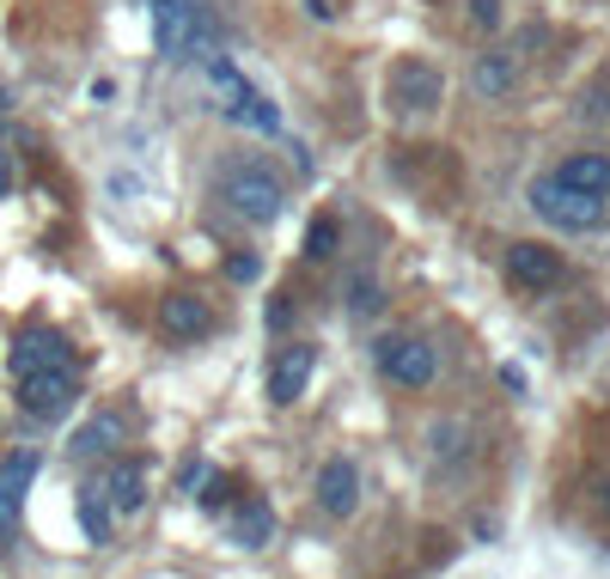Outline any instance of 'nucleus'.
Returning a JSON list of instances; mask_svg holds the SVG:
<instances>
[{
	"instance_id": "nucleus-1",
	"label": "nucleus",
	"mask_w": 610,
	"mask_h": 579,
	"mask_svg": "<svg viewBox=\"0 0 610 579\" xmlns=\"http://www.w3.org/2000/svg\"><path fill=\"white\" fill-rule=\"evenodd\" d=\"M201 74H208L214 98H220V110H226L232 122H244V129H257V134H281V110L269 105V98L257 92L251 79H244L239 67L226 62L220 50H214V55H201Z\"/></svg>"
},
{
	"instance_id": "nucleus-2",
	"label": "nucleus",
	"mask_w": 610,
	"mask_h": 579,
	"mask_svg": "<svg viewBox=\"0 0 610 579\" xmlns=\"http://www.w3.org/2000/svg\"><path fill=\"white\" fill-rule=\"evenodd\" d=\"M220 201L239 214V220L269 226V220H281V201H287V189H281V177L269 172V165H232V172L220 177Z\"/></svg>"
},
{
	"instance_id": "nucleus-3",
	"label": "nucleus",
	"mask_w": 610,
	"mask_h": 579,
	"mask_svg": "<svg viewBox=\"0 0 610 579\" xmlns=\"http://www.w3.org/2000/svg\"><path fill=\"white\" fill-rule=\"evenodd\" d=\"M531 208L544 214L556 232H598V226L610 220V201L580 196V189H568L562 177H537V184H531Z\"/></svg>"
},
{
	"instance_id": "nucleus-4",
	"label": "nucleus",
	"mask_w": 610,
	"mask_h": 579,
	"mask_svg": "<svg viewBox=\"0 0 610 579\" xmlns=\"http://www.w3.org/2000/svg\"><path fill=\"white\" fill-rule=\"evenodd\" d=\"M372 360H379V372H385L391 384H403V391H422L439 372V348L422 342V336H385V342L372 348Z\"/></svg>"
},
{
	"instance_id": "nucleus-5",
	"label": "nucleus",
	"mask_w": 610,
	"mask_h": 579,
	"mask_svg": "<svg viewBox=\"0 0 610 579\" xmlns=\"http://www.w3.org/2000/svg\"><path fill=\"white\" fill-rule=\"evenodd\" d=\"M80 384H74V367H43V372H19V408L31 422H62L74 408Z\"/></svg>"
},
{
	"instance_id": "nucleus-6",
	"label": "nucleus",
	"mask_w": 610,
	"mask_h": 579,
	"mask_svg": "<svg viewBox=\"0 0 610 579\" xmlns=\"http://www.w3.org/2000/svg\"><path fill=\"white\" fill-rule=\"evenodd\" d=\"M385 92H391V110H403V117H422V110H434L439 98H446V79H439L434 62H422V55H403V62L391 67Z\"/></svg>"
},
{
	"instance_id": "nucleus-7",
	"label": "nucleus",
	"mask_w": 610,
	"mask_h": 579,
	"mask_svg": "<svg viewBox=\"0 0 610 579\" xmlns=\"http://www.w3.org/2000/svg\"><path fill=\"white\" fill-rule=\"evenodd\" d=\"M43 458L37 451H13V458H0V543L19 531V513H25V494L37 482Z\"/></svg>"
},
{
	"instance_id": "nucleus-8",
	"label": "nucleus",
	"mask_w": 610,
	"mask_h": 579,
	"mask_svg": "<svg viewBox=\"0 0 610 579\" xmlns=\"http://www.w3.org/2000/svg\"><path fill=\"white\" fill-rule=\"evenodd\" d=\"M92 488H98V501H105L110 513H141L146 506V463L141 458H110Z\"/></svg>"
},
{
	"instance_id": "nucleus-9",
	"label": "nucleus",
	"mask_w": 610,
	"mask_h": 579,
	"mask_svg": "<svg viewBox=\"0 0 610 579\" xmlns=\"http://www.w3.org/2000/svg\"><path fill=\"white\" fill-rule=\"evenodd\" d=\"M312 367H318V348H281L275 367H269V403H293V396H305V384H312Z\"/></svg>"
},
{
	"instance_id": "nucleus-10",
	"label": "nucleus",
	"mask_w": 610,
	"mask_h": 579,
	"mask_svg": "<svg viewBox=\"0 0 610 579\" xmlns=\"http://www.w3.org/2000/svg\"><path fill=\"white\" fill-rule=\"evenodd\" d=\"M13 372H43V367H74V348H67V336H55V329H25L13 342Z\"/></svg>"
},
{
	"instance_id": "nucleus-11",
	"label": "nucleus",
	"mask_w": 610,
	"mask_h": 579,
	"mask_svg": "<svg viewBox=\"0 0 610 579\" xmlns=\"http://www.w3.org/2000/svg\"><path fill=\"white\" fill-rule=\"evenodd\" d=\"M318 506H324L330 518H348V513L360 506V470H355L348 458H330V463L318 470Z\"/></svg>"
},
{
	"instance_id": "nucleus-12",
	"label": "nucleus",
	"mask_w": 610,
	"mask_h": 579,
	"mask_svg": "<svg viewBox=\"0 0 610 579\" xmlns=\"http://www.w3.org/2000/svg\"><path fill=\"white\" fill-rule=\"evenodd\" d=\"M506 275H513L519 287H556L562 256L549 251V244H513V251H506Z\"/></svg>"
},
{
	"instance_id": "nucleus-13",
	"label": "nucleus",
	"mask_w": 610,
	"mask_h": 579,
	"mask_svg": "<svg viewBox=\"0 0 610 579\" xmlns=\"http://www.w3.org/2000/svg\"><path fill=\"white\" fill-rule=\"evenodd\" d=\"M122 439H129V422H122L117 408H105V415H92L80 434L67 439V451H74V458H110Z\"/></svg>"
},
{
	"instance_id": "nucleus-14",
	"label": "nucleus",
	"mask_w": 610,
	"mask_h": 579,
	"mask_svg": "<svg viewBox=\"0 0 610 579\" xmlns=\"http://www.w3.org/2000/svg\"><path fill=\"white\" fill-rule=\"evenodd\" d=\"M160 324H165V336H177V342H196L201 329H208V305H201L196 293H165Z\"/></svg>"
},
{
	"instance_id": "nucleus-15",
	"label": "nucleus",
	"mask_w": 610,
	"mask_h": 579,
	"mask_svg": "<svg viewBox=\"0 0 610 579\" xmlns=\"http://www.w3.org/2000/svg\"><path fill=\"white\" fill-rule=\"evenodd\" d=\"M513 79H519V55L513 50H489V55H477V67H470V92L501 98V92H513Z\"/></svg>"
},
{
	"instance_id": "nucleus-16",
	"label": "nucleus",
	"mask_w": 610,
	"mask_h": 579,
	"mask_svg": "<svg viewBox=\"0 0 610 579\" xmlns=\"http://www.w3.org/2000/svg\"><path fill=\"white\" fill-rule=\"evenodd\" d=\"M562 184L568 189H580V196H598V201H610V159L604 153H574L568 165H562Z\"/></svg>"
},
{
	"instance_id": "nucleus-17",
	"label": "nucleus",
	"mask_w": 610,
	"mask_h": 579,
	"mask_svg": "<svg viewBox=\"0 0 610 579\" xmlns=\"http://www.w3.org/2000/svg\"><path fill=\"white\" fill-rule=\"evenodd\" d=\"M232 537H239L244 549H263V543L275 537V513H269V506L251 494V501H244L239 513H232Z\"/></svg>"
},
{
	"instance_id": "nucleus-18",
	"label": "nucleus",
	"mask_w": 610,
	"mask_h": 579,
	"mask_svg": "<svg viewBox=\"0 0 610 579\" xmlns=\"http://www.w3.org/2000/svg\"><path fill=\"white\" fill-rule=\"evenodd\" d=\"M80 531H86L92 543H110V506L98 501V488H92V482L80 488Z\"/></svg>"
},
{
	"instance_id": "nucleus-19",
	"label": "nucleus",
	"mask_w": 610,
	"mask_h": 579,
	"mask_svg": "<svg viewBox=\"0 0 610 579\" xmlns=\"http://www.w3.org/2000/svg\"><path fill=\"white\" fill-rule=\"evenodd\" d=\"M348 312H355V317H372V312H379V281H372L367 269L348 281Z\"/></svg>"
},
{
	"instance_id": "nucleus-20",
	"label": "nucleus",
	"mask_w": 610,
	"mask_h": 579,
	"mask_svg": "<svg viewBox=\"0 0 610 579\" xmlns=\"http://www.w3.org/2000/svg\"><path fill=\"white\" fill-rule=\"evenodd\" d=\"M330 251H336V220H312V232H305V256L324 263Z\"/></svg>"
},
{
	"instance_id": "nucleus-21",
	"label": "nucleus",
	"mask_w": 610,
	"mask_h": 579,
	"mask_svg": "<svg viewBox=\"0 0 610 579\" xmlns=\"http://www.w3.org/2000/svg\"><path fill=\"white\" fill-rule=\"evenodd\" d=\"M470 25H501V0H470Z\"/></svg>"
},
{
	"instance_id": "nucleus-22",
	"label": "nucleus",
	"mask_w": 610,
	"mask_h": 579,
	"mask_svg": "<svg viewBox=\"0 0 610 579\" xmlns=\"http://www.w3.org/2000/svg\"><path fill=\"white\" fill-rule=\"evenodd\" d=\"M208 482H214V463H189L184 470V494H196V501H201V488Z\"/></svg>"
},
{
	"instance_id": "nucleus-23",
	"label": "nucleus",
	"mask_w": 610,
	"mask_h": 579,
	"mask_svg": "<svg viewBox=\"0 0 610 579\" xmlns=\"http://www.w3.org/2000/svg\"><path fill=\"white\" fill-rule=\"evenodd\" d=\"M226 275H232V281H257V275H263V263H257V256H232Z\"/></svg>"
},
{
	"instance_id": "nucleus-24",
	"label": "nucleus",
	"mask_w": 610,
	"mask_h": 579,
	"mask_svg": "<svg viewBox=\"0 0 610 579\" xmlns=\"http://www.w3.org/2000/svg\"><path fill=\"white\" fill-rule=\"evenodd\" d=\"M13 189V165H7V153H0V196Z\"/></svg>"
},
{
	"instance_id": "nucleus-25",
	"label": "nucleus",
	"mask_w": 610,
	"mask_h": 579,
	"mask_svg": "<svg viewBox=\"0 0 610 579\" xmlns=\"http://www.w3.org/2000/svg\"><path fill=\"white\" fill-rule=\"evenodd\" d=\"M146 7H165V0H146Z\"/></svg>"
},
{
	"instance_id": "nucleus-26",
	"label": "nucleus",
	"mask_w": 610,
	"mask_h": 579,
	"mask_svg": "<svg viewBox=\"0 0 610 579\" xmlns=\"http://www.w3.org/2000/svg\"><path fill=\"white\" fill-rule=\"evenodd\" d=\"M604 506H610V488H604Z\"/></svg>"
}]
</instances>
